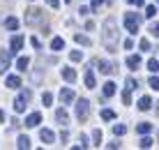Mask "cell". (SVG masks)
I'll return each mask as SVG.
<instances>
[{"mask_svg": "<svg viewBox=\"0 0 159 150\" xmlns=\"http://www.w3.org/2000/svg\"><path fill=\"white\" fill-rule=\"evenodd\" d=\"M104 44H106L108 51L116 49V44H118V23H116V19L104 21Z\"/></svg>", "mask_w": 159, "mask_h": 150, "instance_id": "6da1fadb", "label": "cell"}, {"mask_svg": "<svg viewBox=\"0 0 159 150\" xmlns=\"http://www.w3.org/2000/svg\"><path fill=\"white\" fill-rule=\"evenodd\" d=\"M139 26H141V14H136V12L125 14V28H127L129 35H136V32H139Z\"/></svg>", "mask_w": 159, "mask_h": 150, "instance_id": "7a4b0ae2", "label": "cell"}, {"mask_svg": "<svg viewBox=\"0 0 159 150\" xmlns=\"http://www.w3.org/2000/svg\"><path fill=\"white\" fill-rule=\"evenodd\" d=\"M44 19H46V14H44V9L30 7L28 12H25V23H28V26H39V23H44Z\"/></svg>", "mask_w": 159, "mask_h": 150, "instance_id": "3957f363", "label": "cell"}, {"mask_svg": "<svg viewBox=\"0 0 159 150\" xmlns=\"http://www.w3.org/2000/svg\"><path fill=\"white\" fill-rule=\"evenodd\" d=\"M90 118V102L88 99H76V120L85 123Z\"/></svg>", "mask_w": 159, "mask_h": 150, "instance_id": "277c9868", "label": "cell"}, {"mask_svg": "<svg viewBox=\"0 0 159 150\" xmlns=\"http://www.w3.org/2000/svg\"><path fill=\"white\" fill-rule=\"evenodd\" d=\"M30 97H32V92H30V90H23L19 97L14 99V111H16V113H23V111H25V106H28V99H30Z\"/></svg>", "mask_w": 159, "mask_h": 150, "instance_id": "5b68a950", "label": "cell"}, {"mask_svg": "<svg viewBox=\"0 0 159 150\" xmlns=\"http://www.w3.org/2000/svg\"><path fill=\"white\" fill-rule=\"evenodd\" d=\"M9 63H12L9 51H0V74H5V72L9 69Z\"/></svg>", "mask_w": 159, "mask_h": 150, "instance_id": "8992f818", "label": "cell"}, {"mask_svg": "<svg viewBox=\"0 0 159 150\" xmlns=\"http://www.w3.org/2000/svg\"><path fill=\"white\" fill-rule=\"evenodd\" d=\"M60 99H62V104H72L76 95H74V88H62L60 90Z\"/></svg>", "mask_w": 159, "mask_h": 150, "instance_id": "52a82bcc", "label": "cell"}, {"mask_svg": "<svg viewBox=\"0 0 159 150\" xmlns=\"http://www.w3.org/2000/svg\"><path fill=\"white\" fill-rule=\"evenodd\" d=\"M39 123H42V113H37V111L25 118V127H30V129H32V127H37Z\"/></svg>", "mask_w": 159, "mask_h": 150, "instance_id": "ba28073f", "label": "cell"}, {"mask_svg": "<svg viewBox=\"0 0 159 150\" xmlns=\"http://www.w3.org/2000/svg\"><path fill=\"white\" fill-rule=\"evenodd\" d=\"M39 138H42L44 143H48V146H51V143L56 141V134H53V129H42V132H39Z\"/></svg>", "mask_w": 159, "mask_h": 150, "instance_id": "9c48e42d", "label": "cell"}, {"mask_svg": "<svg viewBox=\"0 0 159 150\" xmlns=\"http://www.w3.org/2000/svg\"><path fill=\"white\" fill-rule=\"evenodd\" d=\"M5 86H7V88H12V90H16V88H21V79H19V76H7V79H5Z\"/></svg>", "mask_w": 159, "mask_h": 150, "instance_id": "30bf717a", "label": "cell"}, {"mask_svg": "<svg viewBox=\"0 0 159 150\" xmlns=\"http://www.w3.org/2000/svg\"><path fill=\"white\" fill-rule=\"evenodd\" d=\"M56 120H58L60 125H67V123H69V115H67V111H65V109H58V111H56Z\"/></svg>", "mask_w": 159, "mask_h": 150, "instance_id": "8fae6325", "label": "cell"}, {"mask_svg": "<svg viewBox=\"0 0 159 150\" xmlns=\"http://www.w3.org/2000/svg\"><path fill=\"white\" fill-rule=\"evenodd\" d=\"M97 65H99V72H102V74H113V72H116V69H113V65L106 63V60H99Z\"/></svg>", "mask_w": 159, "mask_h": 150, "instance_id": "7c38bea8", "label": "cell"}, {"mask_svg": "<svg viewBox=\"0 0 159 150\" xmlns=\"http://www.w3.org/2000/svg\"><path fill=\"white\" fill-rule=\"evenodd\" d=\"M150 106H152V99L148 97V95H143V97L139 99V109L141 111H150Z\"/></svg>", "mask_w": 159, "mask_h": 150, "instance_id": "4fadbf2b", "label": "cell"}, {"mask_svg": "<svg viewBox=\"0 0 159 150\" xmlns=\"http://www.w3.org/2000/svg\"><path fill=\"white\" fill-rule=\"evenodd\" d=\"M127 67L129 69H139L141 67V58H139V55H129V58H127Z\"/></svg>", "mask_w": 159, "mask_h": 150, "instance_id": "5bb4252c", "label": "cell"}, {"mask_svg": "<svg viewBox=\"0 0 159 150\" xmlns=\"http://www.w3.org/2000/svg\"><path fill=\"white\" fill-rule=\"evenodd\" d=\"M113 95H116V83L106 81L104 83V97H113Z\"/></svg>", "mask_w": 159, "mask_h": 150, "instance_id": "9a60e30c", "label": "cell"}, {"mask_svg": "<svg viewBox=\"0 0 159 150\" xmlns=\"http://www.w3.org/2000/svg\"><path fill=\"white\" fill-rule=\"evenodd\" d=\"M62 79L67 81V83H74L76 81V72L74 69H62Z\"/></svg>", "mask_w": 159, "mask_h": 150, "instance_id": "2e32d148", "label": "cell"}, {"mask_svg": "<svg viewBox=\"0 0 159 150\" xmlns=\"http://www.w3.org/2000/svg\"><path fill=\"white\" fill-rule=\"evenodd\" d=\"M62 46H65L62 37H53V40H51V49H53V51H62Z\"/></svg>", "mask_w": 159, "mask_h": 150, "instance_id": "e0dca14e", "label": "cell"}, {"mask_svg": "<svg viewBox=\"0 0 159 150\" xmlns=\"http://www.w3.org/2000/svg\"><path fill=\"white\" fill-rule=\"evenodd\" d=\"M95 83H97L95 74H92V69H88V72H85V86H88V88H95Z\"/></svg>", "mask_w": 159, "mask_h": 150, "instance_id": "ac0fdd59", "label": "cell"}, {"mask_svg": "<svg viewBox=\"0 0 159 150\" xmlns=\"http://www.w3.org/2000/svg\"><path fill=\"white\" fill-rule=\"evenodd\" d=\"M150 129H152L150 123H139L136 125V132H139V134H150Z\"/></svg>", "mask_w": 159, "mask_h": 150, "instance_id": "d6986e66", "label": "cell"}, {"mask_svg": "<svg viewBox=\"0 0 159 150\" xmlns=\"http://www.w3.org/2000/svg\"><path fill=\"white\" fill-rule=\"evenodd\" d=\"M21 46H23V37H21V35H14V37H12V49H14V51H21Z\"/></svg>", "mask_w": 159, "mask_h": 150, "instance_id": "ffe728a7", "label": "cell"}, {"mask_svg": "<svg viewBox=\"0 0 159 150\" xmlns=\"http://www.w3.org/2000/svg\"><path fill=\"white\" fill-rule=\"evenodd\" d=\"M16 146H19L21 150H28V148H30V138L25 136V134H23V136H19V143H16Z\"/></svg>", "mask_w": 159, "mask_h": 150, "instance_id": "44dd1931", "label": "cell"}, {"mask_svg": "<svg viewBox=\"0 0 159 150\" xmlns=\"http://www.w3.org/2000/svg\"><path fill=\"white\" fill-rule=\"evenodd\" d=\"M30 65V58H25V55H21L19 60H16V69H25Z\"/></svg>", "mask_w": 159, "mask_h": 150, "instance_id": "7402d4cb", "label": "cell"}, {"mask_svg": "<svg viewBox=\"0 0 159 150\" xmlns=\"http://www.w3.org/2000/svg\"><path fill=\"white\" fill-rule=\"evenodd\" d=\"M113 134H116V136L127 134V125H113Z\"/></svg>", "mask_w": 159, "mask_h": 150, "instance_id": "603a6c76", "label": "cell"}, {"mask_svg": "<svg viewBox=\"0 0 159 150\" xmlns=\"http://www.w3.org/2000/svg\"><path fill=\"white\" fill-rule=\"evenodd\" d=\"M5 26H7V30H16V28H19V21H16L14 16H9V19L5 21Z\"/></svg>", "mask_w": 159, "mask_h": 150, "instance_id": "cb8c5ba5", "label": "cell"}, {"mask_svg": "<svg viewBox=\"0 0 159 150\" xmlns=\"http://www.w3.org/2000/svg\"><path fill=\"white\" fill-rule=\"evenodd\" d=\"M148 69H150L152 74H157V72H159V60H155V58L148 60Z\"/></svg>", "mask_w": 159, "mask_h": 150, "instance_id": "d4e9b609", "label": "cell"}, {"mask_svg": "<svg viewBox=\"0 0 159 150\" xmlns=\"http://www.w3.org/2000/svg\"><path fill=\"white\" fill-rule=\"evenodd\" d=\"M74 40L79 42V44H83V46H90V44H92L90 37H85V35H74Z\"/></svg>", "mask_w": 159, "mask_h": 150, "instance_id": "484cf974", "label": "cell"}, {"mask_svg": "<svg viewBox=\"0 0 159 150\" xmlns=\"http://www.w3.org/2000/svg\"><path fill=\"white\" fill-rule=\"evenodd\" d=\"M69 60H72V63H81V60H83V53L81 51H72L69 53Z\"/></svg>", "mask_w": 159, "mask_h": 150, "instance_id": "4316f807", "label": "cell"}, {"mask_svg": "<svg viewBox=\"0 0 159 150\" xmlns=\"http://www.w3.org/2000/svg\"><path fill=\"white\" fill-rule=\"evenodd\" d=\"M102 118H104V120H113V118H116V111L104 109V111H102Z\"/></svg>", "mask_w": 159, "mask_h": 150, "instance_id": "83f0119b", "label": "cell"}, {"mask_svg": "<svg viewBox=\"0 0 159 150\" xmlns=\"http://www.w3.org/2000/svg\"><path fill=\"white\" fill-rule=\"evenodd\" d=\"M42 102H44V106H51V104H53V95H51V92H44Z\"/></svg>", "mask_w": 159, "mask_h": 150, "instance_id": "f1b7e54d", "label": "cell"}, {"mask_svg": "<svg viewBox=\"0 0 159 150\" xmlns=\"http://www.w3.org/2000/svg\"><path fill=\"white\" fill-rule=\"evenodd\" d=\"M139 146H141V148H150V146H152V138L148 136V134H143V138H141V143H139Z\"/></svg>", "mask_w": 159, "mask_h": 150, "instance_id": "f546056e", "label": "cell"}, {"mask_svg": "<svg viewBox=\"0 0 159 150\" xmlns=\"http://www.w3.org/2000/svg\"><path fill=\"white\" fill-rule=\"evenodd\" d=\"M155 14H157V7H155V5H148V7H145V16H148V19H152Z\"/></svg>", "mask_w": 159, "mask_h": 150, "instance_id": "4dcf8cb0", "label": "cell"}, {"mask_svg": "<svg viewBox=\"0 0 159 150\" xmlns=\"http://www.w3.org/2000/svg\"><path fill=\"white\" fill-rule=\"evenodd\" d=\"M122 102L127 104V106L131 104V90H127V88H125V92H122Z\"/></svg>", "mask_w": 159, "mask_h": 150, "instance_id": "1f68e13d", "label": "cell"}, {"mask_svg": "<svg viewBox=\"0 0 159 150\" xmlns=\"http://www.w3.org/2000/svg\"><path fill=\"white\" fill-rule=\"evenodd\" d=\"M150 88L152 90H159V76H152L150 79Z\"/></svg>", "mask_w": 159, "mask_h": 150, "instance_id": "d6a6232c", "label": "cell"}, {"mask_svg": "<svg viewBox=\"0 0 159 150\" xmlns=\"http://www.w3.org/2000/svg\"><path fill=\"white\" fill-rule=\"evenodd\" d=\"M125 86H127V90H136V81L134 79H127V81H125Z\"/></svg>", "mask_w": 159, "mask_h": 150, "instance_id": "836d02e7", "label": "cell"}, {"mask_svg": "<svg viewBox=\"0 0 159 150\" xmlns=\"http://www.w3.org/2000/svg\"><path fill=\"white\" fill-rule=\"evenodd\" d=\"M139 46H141V51H150V42H148V40H141Z\"/></svg>", "mask_w": 159, "mask_h": 150, "instance_id": "e575fe53", "label": "cell"}, {"mask_svg": "<svg viewBox=\"0 0 159 150\" xmlns=\"http://www.w3.org/2000/svg\"><path fill=\"white\" fill-rule=\"evenodd\" d=\"M92 141H95V143H99V141H102V132H99V129L92 132Z\"/></svg>", "mask_w": 159, "mask_h": 150, "instance_id": "d590c367", "label": "cell"}, {"mask_svg": "<svg viewBox=\"0 0 159 150\" xmlns=\"http://www.w3.org/2000/svg\"><path fill=\"white\" fill-rule=\"evenodd\" d=\"M150 32H152L155 37H159V23H152V26H150Z\"/></svg>", "mask_w": 159, "mask_h": 150, "instance_id": "8d00e7d4", "label": "cell"}, {"mask_svg": "<svg viewBox=\"0 0 159 150\" xmlns=\"http://www.w3.org/2000/svg\"><path fill=\"white\" fill-rule=\"evenodd\" d=\"M104 2H106V0H92V7H90V9H92V12H95V9L99 7V5H104Z\"/></svg>", "mask_w": 159, "mask_h": 150, "instance_id": "74e56055", "label": "cell"}, {"mask_svg": "<svg viewBox=\"0 0 159 150\" xmlns=\"http://www.w3.org/2000/svg\"><path fill=\"white\" fill-rule=\"evenodd\" d=\"M46 2H48V5H51V7H53V9H58V7H60V0H46Z\"/></svg>", "mask_w": 159, "mask_h": 150, "instance_id": "f35d334b", "label": "cell"}, {"mask_svg": "<svg viewBox=\"0 0 159 150\" xmlns=\"http://www.w3.org/2000/svg\"><path fill=\"white\" fill-rule=\"evenodd\" d=\"M60 138H62V143H67V141H69V132H67V129H65V132H62V134H60Z\"/></svg>", "mask_w": 159, "mask_h": 150, "instance_id": "ab89813d", "label": "cell"}, {"mask_svg": "<svg viewBox=\"0 0 159 150\" xmlns=\"http://www.w3.org/2000/svg\"><path fill=\"white\" fill-rule=\"evenodd\" d=\"M39 46H42V42L37 40V37H32V49H39Z\"/></svg>", "mask_w": 159, "mask_h": 150, "instance_id": "60d3db41", "label": "cell"}, {"mask_svg": "<svg viewBox=\"0 0 159 150\" xmlns=\"http://www.w3.org/2000/svg\"><path fill=\"white\" fill-rule=\"evenodd\" d=\"M125 49H127V51H129V49H134V42H131V40H125Z\"/></svg>", "mask_w": 159, "mask_h": 150, "instance_id": "b9f144b4", "label": "cell"}, {"mask_svg": "<svg viewBox=\"0 0 159 150\" xmlns=\"http://www.w3.org/2000/svg\"><path fill=\"white\" fill-rule=\"evenodd\" d=\"M127 2H131V5H136V7H143V0H127Z\"/></svg>", "mask_w": 159, "mask_h": 150, "instance_id": "7bdbcfd3", "label": "cell"}, {"mask_svg": "<svg viewBox=\"0 0 159 150\" xmlns=\"http://www.w3.org/2000/svg\"><path fill=\"white\" fill-rule=\"evenodd\" d=\"M2 120H5V113H2V111H0V123H2Z\"/></svg>", "mask_w": 159, "mask_h": 150, "instance_id": "ee69618b", "label": "cell"}, {"mask_svg": "<svg viewBox=\"0 0 159 150\" xmlns=\"http://www.w3.org/2000/svg\"><path fill=\"white\" fill-rule=\"evenodd\" d=\"M157 115H159V104H157Z\"/></svg>", "mask_w": 159, "mask_h": 150, "instance_id": "f6af8a7d", "label": "cell"}, {"mask_svg": "<svg viewBox=\"0 0 159 150\" xmlns=\"http://www.w3.org/2000/svg\"><path fill=\"white\" fill-rule=\"evenodd\" d=\"M65 2H72V0H65Z\"/></svg>", "mask_w": 159, "mask_h": 150, "instance_id": "bcb514c9", "label": "cell"}, {"mask_svg": "<svg viewBox=\"0 0 159 150\" xmlns=\"http://www.w3.org/2000/svg\"><path fill=\"white\" fill-rule=\"evenodd\" d=\"M157 5H159V0H157Z\"/></svg>", "mask_w": 159, "mask_h": 150, "instance_id": "7dc6e473", "label": "cell"}]
</instances>
